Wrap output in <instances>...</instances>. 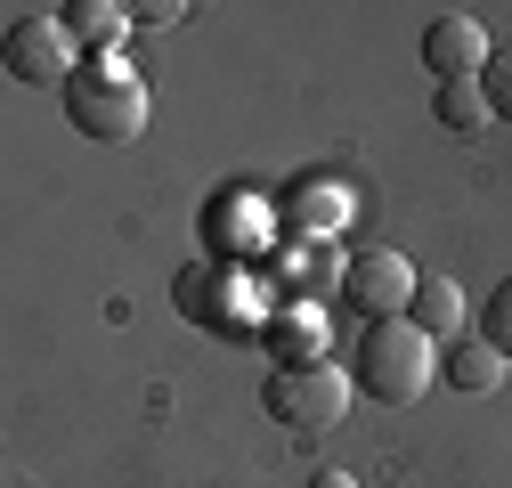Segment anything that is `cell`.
<instances>
[{
  "mask_svg": "<svg viewBox=\"0 0 512 488\" xmlns=\"http://www.w3.org/2000/svg\"><path fill=\"white\" fill-rule=\"evenodd\" d=\"M350 383L374 399V407H415L431 383H439V342L415 334L407 318H382L358 334V366H350Z\"/></svg>",
  "mask_w": 512,
  "mask_h": 488,
  "instance_id": "1",
  "label": "cell"
},
{
  "mask_svg": "<svg viewBox=\"0 0 512 488\" xmlns=\"http://www.w3.org/2000/svg\"><path fill=\"white\" fill-rule=\"evenodd\" d=\"M66 122L90 147H131L147 131V82L122 57H82V74L66 82Z\"/></svg>",
  "mask_w": 512,
  "mask_h": 488,
  "instance_id": "2",
  "label": "cell"
},
{
  "mask_svg": "<svg viewBox=\"0 0 512 488\" xmlns=\"http://www.w3.org/2000/svg\"><path fill=\"white\" fill-rule=\"evenodd\" d=\"M350 399H358V383L342 375L334 358H326V366H277V375H269V391H261V407L285 423L293 440H326L334 423L350 415Z\"/></svg>",
  "mask_w": 512,
  "mask_h": 488,
  "instance_id": "3",
  "label": "cell"
},
{
  "mask_svg": "<svg viewBox=\"0 0 512 488\" xmlns=\"http://www.w3.org/2000/svg\"><path fill=\"white\" fill-rule=\"evenodd\" d=\"M0 66H9L17 82H33V90H57V98H66V82L82 74V57H74L66 17H17L9 41H0Z\"/></svg>",
  "mask_w": 512,
  "mask_h": 488,
  "instance_id": "4",
  "label": "cell"
},
{
  "mask_svg": "<svg viewBox=\"0 0 512 488\" xmlns=\"http://www.w3.org/2000/svg\"><path fill=\"white\" fill-rule=\"evenodd\" d=\"M415 261L407 253H391V244H374V253H358V261H342V301L366 318V326H382V318H407L415 310Z\"/></svg>",
  "mask_w": 512,
  "mask_h": 488,
  "instance_id": "5",
  "label": "cell"
},
{
  "mask_svg": "<svg viewBox=\"0 0 512 488\" xmlns=\"http://www.w3.org/2000/svg\"><path fill=\"white\" fill-rule=\"evenodd\" d=\"M488 57H496V41H488L480 17H439V25L423 33V66H431L439 82H480Z\"/></svg>",
  "mask_w": 512,
  "mask_h": 488,
  "instance_id": "6",
  "label": "cell"
},
{
  "mask_svg": "<svg viewBox=\"0 0 512 488\" xmlns=\"http://www.w3.org/2000/svg\"><path fill=\"white\" fill-rule=\"evenodd\" d=\"M464 318H472V301H464V285H456V277H423V285H415V310H407V326H415V334L456 342V334H464Z\"/></svg>",
  "mask_w": 512,
  "mask_h": 488,
  "instance_id": "7",
  "label": "cell"
},
{
  "mask_svg": "<svg viewBox=\"0 0 512 488\" xmlns=\"http://www.w3.org/2000/svg\"><path fill=\"white\" fill-rule=\"evenodd\" d=\"M57 17H66L74 49H90V57H114V49H122V33L139 25L131 9H114V0H66V9H57Z\"/></svg>",
  "mask_w": 512,
  "mask_h": 488,
  "instance_id": "8",
  "label": "cell"
},
{
  "mask_svg": "<svg viewBox=\"0 0 512 488\" xmlns=\"http://www.w3.org/2000/svg\"><path fill=\"white\" fill-rule=\"evenodd\" d=\"M504 375H512V358H504L496 342H456V350H447V383H456L464 399L504 391Z\"/></svg>",
  "mask_w": 512,
  "mask_h": 488,
  "instance_id": "9",
  "label": "cell"
},
{
  "mask_svg": "<svg viewBox=\"0 0 512 488\" xmlns=\"http://www.w3.org/2000/svg\"><path fill=\"white\" fill-rule=\"evenodd\" d=\"M269 350H277V366H326V318L317 310H285L269 326Z\"/></svg>",
  "mask_w": 512,
  "mask_h": 488,
  "instance_id": "10",
  "label": "cell"
},
{
  "mask_svg": "<svg viewBox=\"0 0 512 488\" xmlns=\"http://www.w3.org/2000/svg\"><path fill=\"white\" fill-rule=\"evenodd\" d=\"M439 122H447V131H464V139L488 131V122H496L488 114V90L480 82H439Z\"/></svg>",
  "mask_w": 512,
  "mask_h": 488,
  "instance_id": "11",
  "label": "cell"
},
{
  "mask_svg": "<svg viewBox=\"0 0 512 488\" xmlns=\"http://www.w3.org/2000/svg\"><path fill=\"white\" fill-rule=\"evenodd\" d=\"M480 342H496V350L512 358V277H504V285L480 301Z\"/></svg>",
  "mask_w": 512,
  "mask_h": 488,
  "instance_id": "12",
  "label": "cell"
},
{
  "mask_svg": "<svg viewBox=\"0 0 512 488\" xmlns=\"http://www.w3.org/2000/svg\"><path fill=\"white\" fill-rule=\"evenodd\" d=\"M480 90H488V114L496 122H512V41L488 57V74H480Z\"/></svg>",
  "mask_w": 512,
  "mask_h": 488,
  "instance_id": "13",
  "label": "cell"
},
{
  "mask_svg": "<svg viewBox=\"0 0 512 488\" xmlns=\"http://www.w3.org/2000/svg\"><path fill=\"white\" fill-rule=\"evenodd\" d=\"M309 488H358V480H350V472H317Z\"/></svg>",
  "mask_w": 512,
  "mask_h": 488,
  "instance_id": "14",
  "label": "cell"
}]
</instances>
